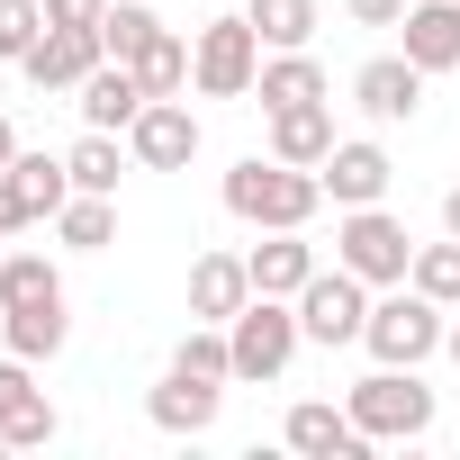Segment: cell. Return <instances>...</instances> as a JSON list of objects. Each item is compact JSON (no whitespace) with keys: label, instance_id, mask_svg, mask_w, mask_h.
I'll use <instances>...</instances> for the list:
<instances>
[{"label":"cell","instance_id":"1","mask_svg":"<svg viewBox=\"0 0 460 460\" xmlns=\"http://www.w3.org/2000/svg\"><path fill=\"white\" fill-rule=\"evenodd\" d=\"M325 208V181L307 163H280V154H244L235 172H226V217H244V226H316Z\"/></svg>","mask_w":460,"mask_h":460},{"label":"cell","instance_id":"2","mask_svg":"<svg viewBox=\"0 0 460 460\" xmlns=\"http://www.w3.org/2000/svg\"><path fill=\"white\" fill-rule=\"evenodd\" d=\"M442 334H451V307H442V298H424L415 280L379 289V298H370V325H361L370 361H397V370H424V361L442 352Z\"/></svg>","mask_w":460,"mask_h":460},{"label":"cell","instance_id":"3","mask_svg":"<svg viewBox=\"0 0 460 460\" xmlns=\"http://www.w3.org/2000/svg\"><path fill=\"white\" fill-rule=\"evenodd\" d=\"M343 406H352V424H361L370 442H424V433H433V415H442V406H433V388H424L415 370H397V361H379L370 379H352V388H343Z\"/></svg>","mask_w":460,"mask_h":460},{"label":"cell","instance_id":"4","mask_svg":"<svg viewBox=\"0 0 460 460\" xmlns=\"http://www.w3.org/2000/svg\"><path fill=\"white\" fill-rule=\"evenodd\" d=\"M262 28L235 10V19H208L199 37H190V91L199 100H253V82H262Z\"/></svg>","mask_w":460,"mask_h":460},{"label":"cell","instance_id":"5","mask_svg":"<svg viewBox=\"0 0 460 460\" xmlns=\"http://www.w3.org/2000/svg\"><path fill=\"white\" fill-rule=\"evenodd\" d=\"M334 262L361 271L370 289H397L415 271V235H406V217L388 208H334Z\"/></svg>","mask_w":460,"mask_h":460},{"label":"cell","instance_id":"6","mask_svg":"<svg viewBox=\"0 0 460 460\" xmlns=\"http://www.w3.org/2000/svg\"><path fill=\"white\" fill-rule=\"evenodd\" d=\"M226 343H235V379H280L289 361H298V343H307V325H298V298H244L235 307V325H226Z\"/></svg>","mask_w":460,"mask_h":460},{"label":"cell","instance_id":"7","mask_svg":"<svg viewBox=\"0 0 460 460\" xmlns=\"http://www.w3.org/2000/svg\"><path fill=\"white\" fill-rule=\"evenodd\" d=\"M298 325H307V343L316 352H343V343H361V325H370V280L361 271H316L307 289H298Z\"/></svg>","mask_w":460,"mask_h":460},{"label":"cell","instance_id":"8","mask_svg":"<svg viewBox=\"0 0 460 460\" xmlns=\"http://www.w3.org/2000/svg\"><path fill=\"white\" fill-rule=\"evenodd\" d=\"M0 433H10V451H46L64 433L55 397L37 388V361H19V352H0Z\"/></svg>","mask_w":460,"mask_h":460},{"label":"cell","instance_id":"9","mask_svg":"<svg viewBox=\"0 0 460 460\" xmlns=\"http://www.w3.org/2000/svg\"><path fill=\"white\" fill-rule=\"evenodd\" d=\"M424 64H406V55H370L361 73H352V109L370 118V127H406L415 109H424Z\"/></svg>","mask_w":460,"mask_h":460},{"label":"cell","instance_id":"10","mask_svg":"<svg viewBox=\"0 0 460 460\" xmlns=\"http://www.w3.org/2000/svg\"><path fill=\"white\" fill-rule=\"evenodd\" d=\"M316 181H325L334 208H379L388 181H397V163H388V145H370V136H334V154L316 163Z\"/></svg>","mask_w":460,"mask_h":460},{"label":"cell","instance_id":"11","mask_svg":"<svg viewBox=\"0 0 460 460\" xmlns=\"http://www.w3.org/2000/svg\"><path fill=\"white\" fill-rule=\"evenodd\" d=\"M100 64H109L100 28H46V37L28 46V64H19V73H28L37 91H82V82H91Z\"/></svg>","mask_w":460,"mask_h":460},{"label":"cell","instance_id":"12","mask_svg":"<svg viewBox=\"0 0 460 460\" xmlns=\"http://www.w3.org/2000/svg\"><path fill=\"white\" fill-rule=\"evenodd\" d=\"M217 406H226V379H199V370H163L154 388H145V415H154V433H208L217 424Z\"/></svg>","mask_w":460,"mask_h":460},{"label":"cell","instance_id":"13","mask_svg":"<svg viewBox=\"0 0 460 460\" xmlns=\"http://www.w3.org/2000/svg\"><path fill=\"white\" fill-rule=\"evenodd\" d=\"M280 442L307 451V460H361V451H370V433H361L352 406H334V397H298L289 424H280Z\"/></svg>","mask_w":460,"mask_h":460},{"label":"cell","instance_id":"14","mask_svg":"<svg viewBox=\"0 0 460 460\" xmlns=\"http://www.w3.org/2000/svg\"><path fill=\"white\" fill-rule=\"evenodd\" d=\"M127 154H136L145 172H190V154H199V118H190L181 100H145V118L127 127Z\"/></svg>","mask_w":460,"mask_h":460},{"label":"cell","instance_id":"15","mask_svg":"<svg viewBox=\"0 0 460 460\" xmlns=\"http://www.w3.org/2000/svg\"><path fill=\"white\" fill-rule=\"evenodd\" d=\"M397 55L424 64V73H460V0H406Z\"/></svg>","mask_w":460,"mask_h":460},{"label":"cell","instance_id":"16","mask_svg":"<svg viewBox=\"0 0 460 460\" xmlns=\"http://www.w3.org/2000/svg\"><path fill=\"white\" fill-rule=\"evenodd\" d=\"M244 262H253V289H262V298H298V289L325 271L316 244H307V226H271V235H262Z\"/></svg>","mask_w":460,"mask_h":460},{"label":"cell","instance_id":"17","mask_svg":"<svg viewBox=\"0 0 460 460\" xmlns=\"http://www.w3.org/2000/svg\"><path fill=\"white\" fill-rule=\"evenodd\" d=\"M73 109H82V127H100V136H127L136 118H145V82H136V64H100L82 91H73Z\"/></svg>","mask_w":460,"mask_h":460},{"label":"cell","instance_id":"18","mask_svg":"<svg viewBox=\"0 0 460 460\" xmlns=\"http://www.w3.org/2000/svg\"><path fill=\"white\" fill-rule=\"evenodd\" d=\"M244 298H253V262L244 253H199L190 262V316L199 325H235Z\"/></svg>","mask_w":460,"mask_h":460},{"label":"cell","instance_id":"19","mask_svg":"<svg viewBox=\"0 0 460 460\" xmlns=\"http://www.w3.org/2000/svg\"><path fill=\"white\" fill-rule=\"evenodd\" d=\"M253 100H262V118H271V109L334 100V82H325V64H316L307 46H280V55H262V82H253Z\"/></svg>","mask_w":460,"mask_h":460},{"label":"cell","instance_id":"20","mask_svg":"<svg viewBox=\"0 0 460 460\" xmlns=\"http://www.w3.org/2000/svg\"><path fill=\"white\" fill-rule=\"evenodd\" d=\"M0 343H10L19 361H55V352L73 343V316H64V298H37V307H0Z\"/></svg>","mask_w":460,"mask_h":460},{"label":"cell","instance_id":"21","mask_svg":"<svg viewBox=\"0 0 460 460\" xmlns=\"http://www.w3.org/2000/svg\"><path fill=\"white\" fill-rule=\"evenodd\" d=\"M271 154L316 172V163L334 154V109H325V100H307V109H271Z\"/></svg>","mask_w":460,"mask_h":460},{"label":"cell","instance_id":"22","mask_svg":"<svg viewBox=\"0 0 460 460\" xmlns=\"http://www.w3.org/2000/svg\"><path fill=\"white\" fill-rule=\"evenodd\" d=\"M136 82H145V100H181V91H190V37L154 28L145 55H136Z\"/></svg>","mask_w":460,"mask_h":460},{"label":"cell","instance_id":"23","mask_svg":"<svg viewBox=\"0 0 460 460\" xmlns=\"http://www.w3.org/2000/svg\"><path fill=\"white\" fill-rule=\"evenodd\" d=\"M244 19H253L262 46L280 55V46H316V19H325V10H316V0H244Z\"/></svg>","mask_w":460,"mask_h":460},{"label":"cell","instance_id":"24","mask_svg":"<svg viewBox=\"0 0 460 460\" xmlns=\"http://www.w3.org/2000/svg\"><path fill=\"white\" fill-rule=\"evenodd\" d=\"M55 235H64L73 253H100V244L118 235V208H109L100 190H73V199H64V217H55Z\"/></svg>","mask_w":460,"mask_h":460},{"label":"cell","instance_id":"25","mask_svg":"<svg viewBox=\"0 0 460 460\" xmlns=\"http://www.w3.org/2000/svg\"><path fill=\"white\" fill-rule=\"evenodd\" d=\"M37 298H64V271L46 253H0V307H37Z\"/></svg>","mask_w":460,"mask_h":460},{"label":"cell","instance_id":"26","mask_svg":"<svg viewBox=\"0 0 460 460\" xmlns=\"http://www.w3.org/2000/svg\"><path fill=\"white\" fill-rule=\"evenodd\" d=\"M10 172H19V190L37 199V217L55 226V217H64V199H73V163H64V154H19Z\"/></svg>","mask_w":460,"mask_h":460},{"label":"cell","instance_id":"27","mask_svg":"<svg viewBox=\"0 0 460 460\" xmlns=\"http://www.w3.org/2000/svg\"><path fill=\"white\" fill-rule=\"evenodd\" d=\"M172 370H199V379H235V343H226V325H199V316H190V334L172 343Z\"/></svg>","mask_w":460,"mask_h":460},{"label":"cell","instance_id":"28","mask_svg":"<svg viewBox=\"0 0 460 460\" xmlns=\"http://www.w3.org/2000/svg\"><path fill=\"white\" fill-rule=\"evenodd\" d=\"M64 163H73V190H100V199H118V136L82 127V145H73Z\"/></svg>","mask_w":460,"mask_h":460},{"label":"cell","instance_id":"29","mask_svg":"<svg viewBox=\"0 0 460 460\" xmlns=\"http://www.w3.org/2000/svg\"><path fill=\"white\" fill-rule=\"evenodd\" d=\"M424 298H442V307H460V235H442V244H415V271H406Z\"/></svg>","mask_w":460,"mask_h":460},{"label":"cell","instance_id":"30","mask_svg":"<svg viewBox=\"0 0 460 460\" xmlns=\"http://www.w3.org/2000/svg\"><path fill=\"white\" fill-rule=\"evenodd\" d=\"M154 28H163V19H154V10H145V0H109V19H100V46H109V55H118V64H136V55H145V37H154Z\"/></svg>","mask_w":460,"mask_h":460},{"label":"cell","instance_id":"31","mask_svg":"<svg viewBox=\"0 0 460 460\" xmlns=\"http://www.w3.org/2000/svg\"><path fill=\"white\" fill-rule=\"evenodd\" d=\"M37 37H46V0H0V64H28Z\"/></svg>","mask_w":460,"mask_h":460},{"label":"cell","instance_id":"32","mask_svg":"<svg viewBox=\"0 0 460 460\" xmlns=\"http://www.w3.org/2000/svg\"><path fill=\"white\" fill-rule=\"evenodd\" d=\"M19 226H37V199L19 190V172H0V235H19Z\"/></svg>","mask_w":460,"mask_h":460},{"label":"cell","instance_id":"33","mask_svg":"<svg viewBox=\"0 0 460 460\" xmlns=\"http://www.w3.org/2000/svg\"><path fill=\"white\" fill-rule=\"evenodd\" d=\"M109 0H46V28H100Z\"/></svg>","mask_w":460,"mask_h":460},{"label":"cell","instance_id":"34","mask_svg":"<svg viewBox=\"0 0 460 460\" xmlns=\"http://www.w3.org/2000/svg\"><path fill=\"white\" fill-rule=\"evenodd\" d=\"M343 10H352L361 28H397V19H406V0H343Z\"/></svg>","mask_w":460,"mask_h":460},{"label":"cell","instance_id":"35","mask_svg":"<svg viewBox=\"0 0 460 460\" xmlns=\"http://www.w3.org/2000/svg\"><path fill=\"white\" fill-rule=\"evenodd\" d=\"M442 235H460V181L442 190Z\"/></svg>","mask_w":460,"mask_h":460},{"label":"cell","instance_id":"36","mask_svg":"<svg viewBox=\"0 0 460 460\" xmlns=\"http://www.w3.org/2000/svg\"><path fill=\"white\" fill-rule=\"evenodd\" d=\"M10 163H19V127H10V118H0V172H10Z\"/></svg>","mask_w":460,"mask_h":460},{"label":"cell","instance_id":"37","mask_svg":"<svg viewBox=\"0 0 460 460\" xmlns=\"http://www.w3.org/2000/svg\"><path fill=\"white\" fill-rule=\"evenodd\" d=\"M442 352H451V370H460V307H451V334H442Z\"/></svg>","mask_w":460,"mask_h":460}]
</instances>
